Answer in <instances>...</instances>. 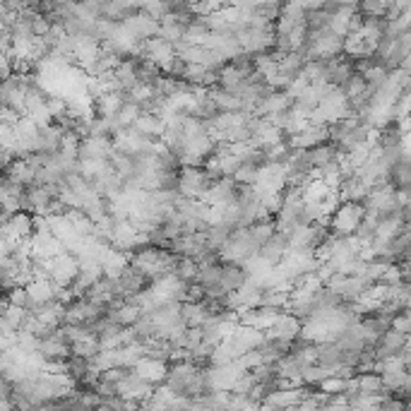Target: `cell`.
<instances>
[{
    "instance_id": "1",
    "label": "cell",
    "mask_w": 411,
    "mask_h": 411,
    "mask_svg": "<svg viewBox=\"0 0 411 411\" xmlns=\"http://www.w3.org/2000/svg\"><path fill=\"white\" fill-rule=\"evenodd\" d=\"M178 255L169 248H159V246H140L135 248L133 253H128V262L133 264L137 272H142L149 281L164 277V274H171L173 267H176Z\"/></svg>"
},
{
    "instance_id": "2",
    "label": "cell",
    "mask_w": 411,
    "mask_h": 411,
    "mask_svg": "<svg viewBox=\"0 0 411 411\" xmlns=\"http://www.w3.org/2000/svg\"><path fill=\"white\" fill-rule=\"evenodd\" d=\"M366 214L364 202H356V200H346V202H339V207L329 214V231L337 236H351L356 229H359L361 219Z\"/></svg>"
},
{
    "instance_id": "3",
    "label": "cell",
    "mask_w": 411,
    "mask_h": 411,
    "mask_svg": "<svg viewBox=\"0 0 411 411\" xmlns=\"http://www.w3.org/2000/svg\"><path fill=\"white\" fill-rule=\"evenodd\" d=\"M214 178L209 176L202 166H178V181H176V193L181 197L200 200V195L209 188Z\"/></svg>"
},
{
    "instance_id": "4",
    "label": "cell",
    "mask_w": 411,
    "mask_h": 411,
    "mask_svg": "<svg viewBox=\"0 0 411 411\" xmlns=\"http://www.w3.org/2000/svg\"><path fill=\"white\" fill-rule=\"evenodd\" d=\"M140 46H142V51H140V58H147L154 65H159L161 73L169 75L173 61H176V48H173V43L164 41L161 36H151V39H144L140 41Z\"/></svg>"
},
{
    "instance_id": "5",
    "label": "cell",
    "mask_w": 411,
    "mask_h": 411,
    "mask_svg": "<svg viewBox=\"0 0 411 411\" xmlns=\"http://www.w3.org/2000/svg\"><path fill=\"white\" fill-rule=\"evenodd\" d=\"M394 190H397V188H394L389 181L378 183V186H373L371 190L366 193L364 207L371 209V212H375V214H380V216L392 214L394 209H397V200H394Z\"/></svg>"
},
{
    "instance_id": "6",
    "label": "cell",
    "mask_w": 411,
    "mask_h": 411,
    "mask_svg": "<svg viewBox=\"0 0 411 411\" xmlns=\"http://www.w3.org/2000/svg\"><path fill=\"white\" fill-rule=\"evenodd\" d=\"M80 272V262L73 253L63 251L58 255H53V267H51V279L56 286H70L73 279Z\"/></svg>"
},
{
    "instance_id": "7",
    "label": "cell",
    "mask_w": 411,
    "mask_h": 411,
    "mask_svg": "<svg viewBox=\"0 0 411 411\" xmlns=\"http://www.w3.org/2000/svg\"><path fill=\"white\" fill-rule=\"evenodd\" d=\"M236 197V181L231 176H219L209 183V188L200 195V202L204 204H226Z\"/></svg>"
},
{
    "instance_id": "8",
    "label": "cell",
    "mask_w": 411,
    "mask_h": 411,
    "mask_svg": "<svg viewBox=\"0 0 411 411\" xmlns=\"http://www.w3.org/2000/svg\"><path fill=\"white\" fill-rule=\"evenodd\" d=\"M327 140H329L327 126H313V123H308L299 133L286 135V144H289L291 149H311L320 142H327Z\"/></svg>"
},
{
    "instance_id": "9",
    "label": "cell",
    "mask_w": 411,
    "mask_h": 411,
    "mask_svg": "<svg viewBox=\"0 0 411 411\" xmlns=\"http://www.w3.org/2000/svg\"><path fill=\"white\" fill-rule=\"evenodd\" d=\"M301 334V320L289 311H281V315L277 317V322L269 329H264V337L272 339H284V342H296Z\"/></svg>"
},
{
    "instance_id": "10",
    "label": "cell",
    "mask_w": 411,
    "mask_h": 411,
    "mask_svg": "<svg viewBox=\"0 0 411 411\" xmlns=\"http://www.w3.org/2000/svg\"><path fill=\"white\" fill-rule=\"evenodd\" d=\"M123 27L130 31V34L135 36L137 41H144V39H151V36L159 34V22L151 20L147 13H142V10H137V13H133L130 17H126L121 22Z\"/></svg>"
},
{
    "instance_id": "11",
    "label": "cell",
    "mask_w": 411,
    "mask_h": 411,
    "mask_svg": "<svg viewBox=\"0 0 411 411\" xmlns=\"http://www.w3.org/2000/svg\"><path fill=\"white\" fill-rule=\"evenodd\" d=\"M113 151L111 135H87L80 140V156L77 159H108Z\"/></svg>"
},
{
    "instance_id": "12",
    "label": "cell",
    "mask_w": 411,
    "mask_h": 411,
    "mask_svg": "<svg viewBox=\"0 0 411 411\" xmlns=\"http://www.w3.org/2000/svg\"><path fill=\"white\" fill-rule=\"evenodd\" d=\"M351 73H354V61H351L349 56H344V53L324 61V80H327L329 84L342 87L346 80H349Z\"/></svg>"
},
{
    "instance_id": "13",
    "label": "cell",
    "mask_w": 411,
    "mask_h": 411,
    "mask_svg": "<svg viewBox=\"0 0 411 411\" xmlns=\"http://www.w3.org/2000/svg\"><path fill=\"white\" fill-rule=\"evenodd\" d=\"M36 351H39L46 361H61V359H68L70 356V344L63 339L61 329H56V332H51L39 339Z\"/></svg>"
},
{
    "instance_id": "14",
    "label": "cell",
    "mask_w": 411,
    "mask_h": 411,
    "mask_svg": "<svg viewBox=\"0 0 411 411\" xmlns=\"http://www.w3.org/2000/svg\"><path fill=\"white\" fill-rule=\"evenodd\" d=\"M166 368H169L166 361L151 359V356H142V359H137V364L133 366V371L137 373L142 380H147L149 385H159V382H164V378H166Z\"/></svg>"
},
{
    "instance_id": "15",
    "label": "cell",
    "mask_w": 411,
    "mask_h": 411,
    "mask_svg": "<svg viewBox=\"0 0 411 411\" xmlns=\"http://www.w3.org/2000/svg\"><path fill=\"white\" fill-rule=\"evenodd\" d=\"M409 346V334H402V332H397V329H392V327H387L385 332L378 337V342H375V356L380 359V356H389V354H399L402 349H407Z\"/></svg>"
},
{
    "instance_id": "16",
    "label": "cell",
    "mask_w": 411,
    "mask_h": 411,
    "mask_svg": "<svg viewBox=\"0 0 411 411\" xmlns=\"http://www.w3.org/2000/svg\"><path fill=\"white\" fill-rule=\"evenodd\" d=\"M29 313H34V315L39 317L43 324L58 329L63 324V317H65V306L58 299H51L46 303H39V306L29 308Z\"/></svg>"
},
{
    "instance_id": "17",
    "label": "cell",
    "mask_w": 411,
    "mask_h": 411,
    "mask_svg": "<svg viewBox=\"0 0 411 411\" xmlns=\"http://www.w3.org/2000/svg\"><path fill=\"white\" fill-rule=\"evenodd\" d=\"M24 289H27V294H29L31 308L56 299V284H53L51 277H34L29 284H24Z\"/></svg>"
},
{
    "instance_id": "18",
    "label": "cell",
    "mask_w": 411,
    "mask_h": 411,
    "mask_svg": "<svg viewBox=\"0 0 411 411\" xmlns=\"http://www.w3.org/2000/svg\"><path fill=\"white\" fill-rule=\"evenodd\" d=\"M3 176H8L13 183H17V186H31L34 183V176H36V169L31 166V161L27 159V156H17V159H13V164L8 166V171L3 173Z\"/></svg>"
},
{
    "instance_id": "19",
    "label": "cell",
    "mask_w": 411,
    "mask_h": 411,
    "mask_svg": "<svg viewBox=\"0 0 411 411\" xmlns=\"http://www.w3.org/2000/svg\"><path fill=\"white\" fill-rule=\"evenodd\" d=\"M339 190V197H342V202H346V200H356V202H364L366 193L371 190V188L366 186L364 181H361L356 173H349V176H344L342 181H339L337 186Z\"/></svg>"
},
{
    "instance_id": "20",
    "label": "cell",
    "mask_w": 411,
    "mask_h": 411,
    "mask_svg": "<svg viewBox=\"0 0 411 411\" xmlns=\"http://www.w3.org/2000/svg\"><path fill=\"white\" fill-rule=\"evenodd\" d=\"M289 251V241H286V234L284 231H274L272 236L267 238V241L260 246V255L267 257L272 264H277L281 257H284V253Z\"/></svg>"
},
{
    "instance_id": "21",
    "label": "cell",
    "mask_w": 411,
    "mask_h": 411,
    "mask_svg": "<svg viewBox=\"0 0 411 411\" xmlns=\"http://www.w3.org/2000/svg\"><path fill=\"white\" fill-rule=\"evenodd\" d=\"M123 101H126V94H123V91H116V89L96 96L94 99V116L113 118L118 113V108L123 106Z\"/></svg>"
},
{
    "instance_id": "22",
    "label": "cell",
    "mask_w": 411,
    "mask_h": 411,
    "mask_svg": "<svg viewBox=\"0 0 411 411\" xmlns=\"http://www.w3.org/2000/svg\"><path fill=\"white\" fill-rule=\"evenodd\" d=\"M246 269L241 267L238 262H224L221 260V277H219V284L224 291H236L238 286L246 281Z\"/></svg>"
},
{
    "instance_id": "23",
    "label": "cell",
    "mask_w": 411,
    "mask_h": 411,
    "mask_svg": "<svg viewBox=\"0 0 411 411\" xmlns=\"http://www.w3.org/2000/svg\"><path fill=\"white\" fill-rule=\"evenodd\" d=\"M209 317L207 308L202 301H181V320L186 327H200Z\"/></svg>"
},
{
    "instance_id": "24",
    "label": "cell",
    "mask_w": 411,
    "mask_h": 411,
    "mask_svg": "<svg viewBox=\"0 0 411 411\" xmlns=\"http://www.w3.org/2000/svg\"><path fill=\"white\" fill-rule=\"evenodd\" d=\"M65 130L61 126H46V128H39V140H36V151H41V154H53V151H58V144H61V137H63Z\"/></svg>"
},
{
    "instance_id": "25",
    "label": "cell",
    "mask_w": 411,
    "mask_h": 411,
    "mask_svg": "<svg viewBox=\"0 0 411 411\" xmlns=\"http://www.w3.org/2000/svg\"><path fill=\"white\" fill-rule=\"evenodd\" d=\"M207 89H209V99L214 101L216 111H241L243 108V101L238 99L236 94H231L229 89H224V87L212 84V87H207Z\"/></svg>"
},
{
    "instance_id": "26",
    "label": "cell",
    "mask_w": 411,
    "mask_h": 411,
    "mask_svg": "<svg viewBox=\"0 0 411 411\" xmlns=\"http://www.w3.org/2000/svg\"><path fill=\"white\" fill-rule=\"evenodd\" d=\"M135 63H137V58H123L121 63L116 65V70H113V80L118 82V89L126 91L130 89L135 82H137V70H135Z\"/></svg>"
},
{
    "instance_id": "27",
    "label": "cell",
    "mask_w": 411,
    "mask_h": 411,
    "mask_svg": "<svg viewBox=\"0 0 411 411\" xmlns=\"http://www.w3.org/2000/svg\"><path fill=\"white\" fill-rule=\"evenodd\" d=\"M130 128H135L137 133H142V135H147V137H161L164 135V128H166V123L161 121L159 116H154V113H140L137 116V121L133 123Z\"/></svg>"
},
{
    "instance_id": "28",
    "label": "cell",
    "mask_w": 411,
    "mask_h": 411,
    "mask_svg": "<svg viewBox=\"0 0 411 411\" xmlns=\"http://www.w3.org/2000/svg\"><path fill=\"white\" fill-rule=\"evenodd\" d=\"M231 339L234 342H238L243 346V349H255V346L262 344V339H264V332L262 329H255V327H251V324H241L238 322L236 324V329H234V334H231Z\"/></svg>"
},
{
    "instance_id": "29",
    "label": "cell",
    "mask_w": 411,
    "mask_h": 411,
    "mask_svg": "<svg viewBox=\"0 0 411 411\" xmlns=\"http://www.w3.org/2000/svg\"><path fill=\"white\" fill-rule=\"evenodd\" d=\"M334 156H337V144L334 142H320L315 144V147L308 149V159H311V166L313 169H322L324 164H329V161H334Z\"/></svg>"
},
{
    "instance_id": "30",
    "label": "cell",
    "mask_w": 411,
    "mask_h": 411,
    "mask_svg": "<svg viewBox=\"0 0 411 411\" xmlns=\"http://www.w3.org/2000/svg\"><path fill=\"white\" fill-rule=\"evenodd\" d=\"M356 392H364V394H385V385H382L380 373L364 371L361 375H356Z\"/></svg>"
},
{
    "instance_id": "31",
    "label": "cell",
    "mask_w": 411,
    "mask_h": 411,
    "mask_svg": "<svg viewBox=\"0 0 411 411\" xmlns=\"http://www.w3.org/2000/svg\"><path fill=\"white\" fill-rule=\"evenodd\" d=\"M133 13H137V10H135L133 5H128L126 0H106V3L101 5V17L113 20V22H123Z\"/></svg>"
},
{
    "instance_id": "32",
    "label": "cell",
    "mask_w": 411,
    "mask_h": 411,
    "mask_svg": "<svg viewBox=\"0 0 411 411\" xmlns=\"http://www.w3.org/2000/svg\"><path fill=\"white\" fill-rule=\"evenodd\" d=\"M197 269H200V262L197 257H190V255H178L176 260V267H173V274H176L178 279H183L186 284H190L197 277Z\"/></svg>"
},
{
    "instance_id": "33",
    "label": "cell",
    "mask_w": 411,
    "mask_h": 411,
    "mask_svg": "<svg viewBox=\"0 0 411 411\" xmlns=\"http://www.w3.org/2000/svg\"><path fill=\"white\" fill-rule=\"evenodd\" d=\"M80 135L73 133V130H65L63 137H61V144H58V151H61V156H65L68 161H77L80 156Z\"/></svg>"
},
{
    "instance_id": "34",
    "label": "cell",
    "mask_w": 411,
    "mask_h": 411,
    "mask_svg": "<svg viewBox=\"0 0 411 411\" xmlns=\"http://www.w3.org/2000/svg\"><path fill=\"white\" fill-rule=\"evenodd\" d=\"M140 113H142V106L140 104H135V101H123V106L118 108V113L113 116L116 128H130L135 121H137Z\"/></svg>"
},
{
    "instance_id": "35",
    "label": "cell",
    "mask_w": 411,
    "mask_h": 411,
    "mask_svg": "<svg viewBox=\"0 0 411 411\" xmlns=\"http://www.w3.org/2000/svg\"><path fill=\"white\" fill-rule=\"evenodd\" d=\"M99 351V337L94 332L87 334L84 339H77V342L70 344V354L73 356H82V359H91V356Z\"/></svg>"
},
{
    "instance_id": "36",
    "label": "cell",
    "mask_w": 411,
    "mask_h": 411,
    "mask_svg": "<svg viewBox=\"0 0 411 411\" xmlns=\"http://www.w3.org/2000/svg\"><path fill=\"white\" fill-rule=\"evenodd\" d=\"M229 234H231V229L226 224L207 226V229H204V236H207V251L219 253L221 246L226 243V238H229Z\"/></svg>"
},
{
    "instance_id": "37",
    "label": "cell",
    "mask_w": 411,
    "mask_h": 411,
    "mask_svg": "<svg viewBox=\"0 0 411 411\" xmlns=\"http://www.w3.org/2000/svg\"><path fill=\"white\" fill-rule=\"evenodd\" d=\"M260 306H269V308H279V311H286V306H289V291L262 289V294H260Z\"/></svg>"
},
{
    "instance_id": "38",
    "label": "cell",
    "mask_w": 411,
    "mask_h": 411,
    "mask_svg": "<svg viewBox=\"0 0 411 411\" xmlns=\"http://www.w3.org/2000/svg\"><path fill=\"white\" fill-rule=\"evenodd\" d=\"M231 178L236 181V186H253L257 178V164H248V161H241L236 166V171L231 173Z\"/></svg>"
},
{
    "instance_id": "39",
    "label": "cell",
    "mask_w": 411,
    "mask_h": 411,
    "mask_svg": "<svg viewBox=\"0 0 411 411\" xmlns=\"http://www.w3.org/2000/svg\"><path fill=\"white\" fill-rule=\"evenodd\" d=\"M135 70H137V82H147V84H151L161 75L159 65H154L151 61H147V58H137Z\"/></svg>"
},
{
    "instance_id": "40",
    "label": "cell",
    "mask_w": 411,
    "mask_h": 411,
    "mask_svg": "<svg viewBox=\"0 0 411 411\" xmlns=\"http://www.w3.org/2000/svg\"><path fill=\"white\" fill-rule=\"evenodd\" d=\"M171 8H173L171 0H142V5H140V10L147 13L149 17L156 20V22L164 17L166 13H171Z\"/></svg>"
},
{
    "instance_id": "41",
    "label": "cell",
    "mask_w": 411,
    "mask_h": 411,
    "mask_svg": "<svg viewBox=\"0 0 411 411\" xmlns=\"http://www.w3.org/2000/svg\"><path fill=\"white\" fill-rule=\"evenodd\" d=\"M126 94V101H135V104H144L147 99L154 96V87L147 82H135L130 89L123 91Z\"/></svg>"
},
{
    "instance_id": "42",
    "label": "cell",
    "mask_w": 411,
    "mask_h": 411,
    "mask_svg": "<svg viewBox=\"0 0 411 411\" xmlns=\"http://www.w3.org/2000/svg\"><path fill=\"white\" fill-rule=\"evenodd\" d=\"M366 80H364V75L361 73H351L349 75V80H346V82L342 84V91L346 94V99H354V96H359V94H364L366 91Z\"/></svg>"
},
{
    "instance_id": "43",
    "label": "cell",
    "mask_w": 411,
    "mask_h": 411,
    "mask_svg": "<svg viewBox=\"0 0 411 411\" xmlns=\"http://www.w3.org/2000/svg\"><path fill=\"white\" fill-rule=\"evenodd\" d=\"M299 75L308 84L317 82V80H324V61H306Z\"/></svg>"
},
{
    "instance_id": "44",
    "label": "cell",
    "mask_w": 411,
    "mask_h": 411,
    "mask_svg": "<svg viewBox=\"0 0 411 411\" xmlns=\"http://www.w3.org/2000/svg\"><path fill=\"white\" fill-rule=\"evenodd\" d=\"M387 73H389V68H385L382 63L375 61V63H373L371 68H368L366 73H364V80H366V84H371L373 89H378V87H380V84L387 80Z\"/></svg>"
},
{
    "instance_id": "45",
    "label": "cell",
    "mask_w": 411,
    "mask_h": 411,
    "mask_svg": "<svg viewBox=\"0 0 411 411\" xmlns=\"http://www.w3.org/2000/svg\"><path fill=\"white\" fill-rule=\"evenodd\" d=\"M291 147L286 144V140H281V142H274V144H267V147H262V156L264 161H281L284 164L286 156H289Z\"/></svg>"
},
{
    "instance_id": "46",
    "label": "cell",
    "mask_w": 411,
    "mask_h": 411,
    "mask_svg": "<svg viewBox=\"0 0 411 411\" xmlns=\"http://www.w3.org/2000/svg\"><path fill=\"white\" fill-rule=\"evenodd\" d=\"M5 299H8V303H15V306H22L29 311L31 308V301H29V294H27V289L22 284L13 286V289L5 291Z\"/></svg>"
},
{
    "instance_id": "47",
    "label": "cell",
    "mask_w": 411,
    "mask_h": 411,
    "mask_svg": "<svg viewBox=\"0 0 411 411\" xmlns=\"http://www.w3.org/2000/svg\"><path fill=\"white\" fill-rule=\"evenodd\" d=\"M0 315H3L10 324H13L15 329H20V324H22V320H24V315H27V308L15 306V303H8V306L3 308V313H0Z\"/></svg>"
},
{
    "instance_id": "48",
    "label": "cell",
    "mask_w": 411,
    "mask_h": 411,
    "mask_svg": "<svg viewBox=\"0 0 411 411\" xmlns=\"http://www.w3.org/2000/svg\"><path fill=\"white\" fill-rule=\"evenodd\" d=\"M389 327L397 329L402 334H411V315H409V308H402L399 313H394L392 320H389Z\"/></svg>"
},
{
    "instance_id": "49",
    "label": "cell",
    "mask_w": 411,
    "mask_h": 411,
    "mask_svg": "<svg viewBox=\"0 0 411 411\" xmlns=\"http://www.w3.org/2000/svg\"><path fill=\"white\" fill-rule=\"evenodd\" d=\"M3 296H5V291H3V289H0V299H3Z\"/></svg>"
},
{
    "instance_id": "50",
    "label": "cell",
    "mask_w": 411,
    "mask_h": 411,
    "mask_svg": "<svg viewBox=\"0 0 411 411\" xmlns=\"http://www.w3.org/2000/svg\"><path fill=\"white\" fill-rule=\"evenodd\" d=\"M0 354H3V351H0Z\"/></svg>"
}]
</instances>
